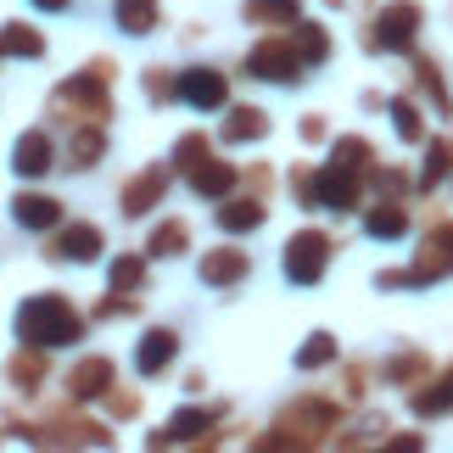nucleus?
<instances>
[{
    "mask_svg": "<svg viewBox=\"0 0 453 453\" xmlns=\"http://www.w3.org/2000/svg\"><path fill=\"white\" fill-rule=\"evenodd\" d=\"M330 163H342V168L364 173V168H370V146H364V141H336V151H330Z\"/></svg>",
    "mask_w": 453,
    "mask_h": 453,
    "instance_id": "obj_27",
    "label": "nucleus"
},
{
    "mask_svg": "<svg viewBox=\"0 0 453 453\" xmlns=\"http://www.w3.org/2000/svg\"><path fill=\"white\" fill-rule=\"evenodd\" d=\"M442 274H453V224H437V235H426L420 247V264L403 274H380V286H426V280H442Z\"/></svg>",
    "mask_w": 453,
    "mask_h": 453,
    "instance_id": "obj_3",
    "label": "nucleus"
},
{
    "mask_svg": "<svg viewBox=\"0 0 453 453\" xmlns=\"http://www.w3.org/2000/svg\"><path fill=\"white\" fill-rule=\"evenodd\" d=\"M207 426H213V414H207V409H180L168 420V437H202Z\"/></svg>",
    "mask_w": 453,
    "mask_h": 453,
    "instance_id": "obj_26",
    "label": "nucleus"
},
{
    "mask_svg": "<svg viewBox=\"0 0 453 453\" xmlns=\"http://www.w3.org/2000/svg\"><path fill=\"white\" fill-rule=\"evenodd\" d=\"M17 336H23V347H34V353H45V347H67L84 336V319L73 308H67L62 297H28L23 308H17Z\"/></svg>",
    "mask_w": 453,
    "mask_h": 453,
    "instance_id": "obj_1",
    "label": "nucleus"
},
{
    "mask_svg": "<svg viewBox=\"0 0 453 453\" xmlns=\"http://www.w3.org/2000/svg\"><path fill=\"white\" fill-rule=\"evenodd\" d=\"M247 17L252 23H297L303 6L297 0H247Z\"/></svg>",
    "mask_w": 453,
    "mask_h": 453,
    "instance_id": "obj_20",
    "label": "nucleus"
},
{
    "mask_svg": "<svg viewBox=\"0 0 453 453\" xmlns=\"http://www.w3.org/2000/svg\"><path fill=\"white\" fill-rule=\"evenodd\" d=\"M141 257H118V264H112V291H134V286H141Z\"/></svg>",
    "mask_w": 453,
    "mask_h": 453,
    "instance_id": "obj_32",
    "label": "nucleus"
},
{
    "mask_svg": "<svg viewBox=\"0 0 453 453\" xmlns=\"http://www.w3.org/2000/svg\"><path fill=\"white\" fill-rule=\"evenodd\" d=\"M163 190H168V168H146L141 180H129V190H124V213H151L157 202H163Z\"/></svg>",
    "mask_w": 453,
    "mask_h": 453,
    "instance_id": "obj_11",
    "label": "nucleus"
},
{
    "mask_svg": "<svg viewBox=\"0 0 453 453\" xmlns=\"http://www.w3.org/2000/svg\"><path fill=\"white\" fill-rule=\"evenodd\" d=\"M442 409H453V370H448V380L437 392H420L414 397V414H442Z\"/></svg>",
    "mask_w": 453,
    "mask_h": 453,
    "instance_id": "obj_29",
    "label": "nucleus"
},
{
    "mask_svg": "<svg viewBox=\"0 0 453 453\" xmlns=\"http://www.w3.org/2000/svg\"><path fill=\"white\" fill-rule=\"evenodd\" d=\"M101 151H107V134H101L96 124H90V129H79V134H73V146H67V157H73V168H90Z\"/></svg>",
    "mask_w": 453,
    "mask_h": 453,
    "instance_id": "obj_21",
    "label": "nucleus"
},
{
    "mask_svg": "<svg viewBox=\"0 0 453 453\" xmlns=\"http://www.w3.org/2000/svg\"><path fill=\"white\" fill-rule=\"evenodd\" d=\"M403 207H375V213L370 219H364V230H370L375 241H392V235H403Z\"/></svg>",
    "mask_w": 453,
    "mask_h": 453,
    "instance_id": "obj_24",
    "label": "nucleus"
},
{
    "mask_svg": "<svg viewBox=\"0 0 453 453\" xmlns=\"http://www.w3.org/2000/svg\"><path fill=\"white\" fill-rule=\"evenodd\" d=\"M118 28L124 34H151L157 28V0H112Z\"/></svg>",
    "mask_w": 453,
    "mask_h": 453,
    "instance_id": "obj_18",
    "label": "nucleus"
},
{
    "mask_svg": "<svg viewBox=\"0 0 453 453\" xmlns=\"http://www.w3.org/2000/svg\"><path fill=\"white\" fill-rule=\"evenodd\" d=\"M0 50H12V57H40L45 50V40L34 28H23V23H12L6 34H0Z\"/></svg>",
    "mask_w": 453,
    "mask_h": 453,
    "instance_id": "obj_23",
    "label": "nucleus"
},
{
    "mask_svg": "<svg viewBox=\"0 0 453 453\" xmlns=\"http://www.w3.org/2000/svg\"><path fill=\"white\" fill-rule=\"evenodd\" d=\"M230 185H235V168L219 163V157H202V163L190 168V190H196V196H230Z\"/></svg>",
    "mask_w": 453,
    "mask_h": 453,
    "instance_id": "obj_14",
    "label": "nucleus"
},
{
    "mask_svg": "<svg viewBox=\"0 0 453 453\" xmlns=\"http://www.w3.org/2000/svg\"><path fill=\"white\" fill-rule=\"evenodd\" d=\"M336 358V336H325V330H313L308 347L297 353V370H325V364Z\"/></svg>",
    "mask_w": 453,
    "mask_h": 453,
    "instance_id": "obj_22",
    "label": "nucleus"
},
{
    "mask_svg": "<svg viewBox=\"0 0 453 453\" xmlns=\"http://www.w3.org/2000/svg\"><path fill=\"white\" fill-rule=\"evenodd\" d=\"M180 247H185V224H163V230L151 235V247H146V252H151V257H173Z\"/></svg>",
    "mask_w": 453,
    "mask_h": 453,
    "instance_id": "obj_30",
    "label": "nucleus"
},
{
    "mask_svg": "<svg viewBox=\"0 0 453 453\" xmlns=\"http://www.w3.org/2000/svg\"><path fill=\"white\" fill-rule=\"evenodd\" d=\"M291 50H297V62H325V50H330V40L313 23H297V40H291Z\"/></svg>",
    "mask_w": 453,
    "mask_h": 453,
    "instance_id": "obj_25",
    "label": "nucleus"
},
{
    "mask_svg": "<svg viewBox=\"0 0 453 453\" xmlns=\"http://www.w3.org/2000/svg\"><path fill=\"white\" fill-rule=\"evenodd\" d=\"M264 129H269V124H264V112H257V107H235V112H230V124H224V141L241 146V141H257Z\"/></svg>",
    "mask_w": 453,
    "mask_h": 453,
    "instance_id": "obj_19",
    "label": "nucleus"
},
{
    "mask_svg": "<svg viewBox=\"0 0 453 453\" xmlns=\"http://www.w3.org/2000/svg\"><path fill=\"white\" fill-rule=\"evenodd\" d=\"M247 73L286 84V79H303V62H297V50H291V40H264V45L247 57Z\"/></svg>",
    "mask_w": 453,
    "mask_h": 453,
    "instance_id": "obj_6",
    "label": "nucleus"
},
{
    "mask_svg": "<svg viewBox=\"0 0 453 453\" xmlns=\"http://www.w3.org/2000/svg\"><path fill=\"white\" fill-rule=\"evenodd\" d=\"M107 387H112V364H107V358H84L79 370L67 375V392H73L79 403H90V397H101Z\"/></svg>",
    "mask_w": 453,
    "mask_h": 453,
    "instance_id": "obj_13",
    "label": "nucleus"
},
{
    "mask_svg": "<svg viewBox=\"0 0 453 453\" xmlns=\"http://www.w3.org/2000/svg\"><path fill=\"white\" fill-rule=\"evenodd\" d=\"M173 353H180V336H173V330H146L141 347H134V370H141V375H163L173 364Z\"/></svg>",
    "mask_w": 453,
    "mask_h": 453,
    "instance_id": "obj_9",
    "label": "nucleus"
},
{
    "mask_svg": "<svg viewBox=\"0 0 453 453\" xmlns=\"http://www.w3.org/2000/svg\"><path fill=\"white\" fill-rule=\"evenodd\" d=\"M448 157H453V151H448L442 141H431V151H426V168H420V185H426V190H431V185H442V173H448Z\"/></svg>",
    "mask_w": 453,
    "mask_h": 453,
    "instance_id": "obj_28",
    "label": "nucleus"
},
{
    "mask_svg": "<svg viewBox=\"0 0 453 453\" xmlns=\"http://www.w3.org/2000/svg\"><path fill=\"white\" fill-rule=\"evenodd\" d=\"M330 264V241L319 230H303V235H291L286 241V274L297 286H319V274Z\"/></svg>",
    "mask_w": 453,
    "mask_h": 453,
    "instance_id": "obj_4",
    "label": "nucleus"
},
{
    "mask_svg": "<svg viewBox=\"0 0 453 453\" xmlns=\"http://www.w3.org/2000/svg\"><path fill=\"white\" fill-rule=\"evenodd\" d=\"M202 157H207V141H202V134H185V141L173 146V163H180V168H196Z\"/></svg>",
    "mask_w": 453,
    "mask_h": 453,
    "instance_id": "obj_33",
    "label": "nucleus"
},
{
    "mask_svg": "<svg viewBox=\"0 0 453 453\" xmlns=\"http://www.w3.org/2000/svg\"><path fill=\"white\" fill-rule=\"evenodd\" d=\"M291 185H297V196H308L313 207H330V213L358 207V173L342 168V163H325L313 180H291Z\"/></svg>",
    "mask_w": 453,
    "mask_h": 453,
    "instance_id": "obj_2",
    "label": "nucleus"
},
{
    "mask_svg": "<svg viewBox=\"0 0 453 453\" xmlns=\"http://www.w3.org/2000/svg\"><path fill=\"white\" fill-rule=\"evenodd\" d=\"M12 168L23 173V180H40V173L50 168V141H45V129H28L23 141H17V151H12Z\"/></svg>",
    "mask_w": 453,
    "mask_h": 453,
    "instance_id": "obj_12",
    "label": "nucleus"
},
{
    "mask_svg": "<svg viewBox=\"0 0 453 453\" xmlns=\"http://www.w3.org/2000/svg\"><path fill=\"white\" fill-rule=\"evenodd\" d=\"M12 219L23 224V230H57V224H62V207L50 202V196H17L12 202Z\"/></svg>",
    "mask_w": 453,
    "mask_h": 453,
    "instance_id": "obj_15",
    "label": "nucleus"
},
{
    "mask_svg": "<svg viewBox=\"0 0 453 453\" xmlns=\"http://www.w3.org/2000/svg\"><path fill=\"white\" fill-rule=\"evenodd\" d=\"M40 375H45V364H40V358H28V353H23V358H12V380H40Z\"/></svg>",
    "mask_w": 453,
    "mask_h": 453,
    "instance_id": "obj_34",
    "label": "nucleus"
},
{
    "mask_svg": "<svg viewBox=\"0 0 453 453\" xmlns=\"http://www.w3.org/2000/svg\"><path fill=\"white\" fill-rule=\"evenodd\" d=\"M40 12H67V0H34Z\"/></svg>",
    "mask_w": 453,
    "mask_h": 453,
    "instance_id": "obj_35",
    "label": "nucleus"
},
{
    "mask_svg": "<svg viewBox=\"0 0 453 453\" xmlns=\"http://www.w3.org/2000/svg\"><path fill=\"white\" fill-rule=\"evenodd\" d=\"M264 224V202H247V196H235V202H224L219 207V230H230V235H241V230H257Z\"/></svg>",
    "mask_w": 453,
    "mask_h": 453,
    "instance_id": "obj_17",
    "label": "nucleus"
},
{
    "mask_svg": "<svg viewBox=\"0 0 453 453\" xmlns=\"http://www.w3.org/2000/svg\"><path fill=\"white\" fill-rule=\"evenodd\" d=\"M414 34H420V6H414V0H397V6H387V12L375 17L370 45L375 50H409Z\"/></svg>",
    "mask_w": 453,
    "mask_h": 453,
    "instance_id": "obj_5",
    "label": "nucleus"
},
{
    "mask_svg": "<svg viewBox=\"0 0 453 453\" xmlns=\"http://www.w3.org/2000/svg\"><path fill=\"white\" fill-rule=\"evenodd\" d=\"M96 252H101V230H96V224H67V230L57 235V247H50V257H67V264H90Z\"/></svg>",
    "mask_w": 453,
    "mask_h": 453,
    "instance_id": "obj_10",
    "label": "nucleus"
},
{
    "mask_svg": "<svg viewBox=\"0 0 453 453\" xmlns=\"http://www.w3.org/2000/svg\"><path fill=\"white\" fill-rule=\"evenodd\" d=\"M62 107H79L84 118H107V84H101V73H79V79H67L62 90H57Z\"/></svg>",
    "mask_w": 453,
    "mask_h": 453,
    "instance_id": "obj_8",
    "label": "nucleus"
},
{
    "mask_svg": "<svg viewBox=\"0 0 453 453\" xmlns=\"http://www.w3.org/2000/svg\"><path fill=\"white\" fill-rule=\"evenodd\" d=\"M392 124H397V134H403V141H420V134H426L420 112H414L409 101H392Z\"/></svg>",
    "mask_w": 453,
    "mask_h": 453,
    "instance_id": "obj_31",
    "label": "nucleus"
},
{
    "mask_svg": "<svg viewBox=\"0 0 453 453\" xmlns=\"http://www.w3.org/2000/svg\"><path fill=\"white\" fill-rule=\"evenodd\" d=\"M241 274H247V252H230V247H224V252H207L202 257V280L207 286H235Z\"/></svg>",
    "mask_w": 453,
    "mask_h": 453,
    "instance_id": "obj_16",
    "label": "nucleus"
},
{
    "mask_svg": "<svg viewBox=\"0 0 453 453\" xmlns=\"http://www.w3.org/2000/svg\"><path fill=\"white\" fill-rule=\"evenodd\" d=\"M224 96H230V84H224V73H213V67H190V73H180V101L196 112H213L224 107Z\"/></svg>",
    "mask_w": 453,
    "mask_h": 453,
    "instance_id": "obj_7",
    "label": "nucleus"
}]
</instances>
